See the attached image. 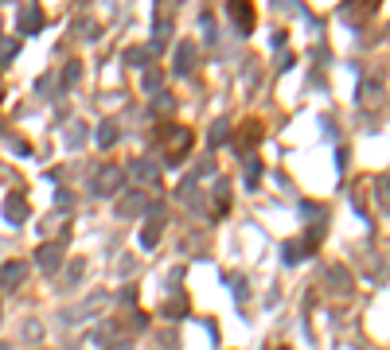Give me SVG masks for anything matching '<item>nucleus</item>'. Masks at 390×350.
<instances>
[{
    "mask_svg": "<svg viewBox=\"0 0 390 350\" xmlns=\"http://www.w3.org/2000/svg\"><path fill=\"white\" fill-rule=\"evenodd\" d=\"M122 179H125V171L113 168V164H106V168H98V175H94V191L98 195H113L117 187H122Z\"/></svg>",
    "mask_w": 390,
    "mask_h": 350,
    "instance_id": "1",
    "label": "nucleus"
},
{
    "mask_svg": "<svg viewBox=\"0 0 390 350\" xmlns=\"http://www.w3.org/2000/svg\"><path fill=\"white\" fill-rule=\"evenodd\" d=\"M39 27H43V12H39V4H24V8H20V32H24V36H36Z\"/></svg>",
    "mask_w": 390,
    "mask_h": 350,
    "instance_id": "2",
    "label": "nucleus"
},
{
    "mask_svg": "<svg viewBox=\"0 0 390 350\" xmlns=\"http://www.w3.org/2000/svg\"><path fill=\"white\" fill-rule=\"evenodd\" d=\"M24 277H27L24 261H8V265H0V284H4V288H16Z\"/></svg>",
    "mask_w": 390,
    "mask_h": 350,
    "instance_id": "3",
    "label": "nucleus"
},
{
    "mask_svg": "<svg viewBox=\"0 0 390 350\" xmlns=\"http://www.w3.org/2000/svg\"><path fill=\"white\" fill-rule=\"evenodd\" d=\"M4 218H8V222H24L27 218V199L24 195H8V203H4Z\"/></svg>",
    "mask_w": 390,
    "mask_h": 350,
    "instance_id": "4",
    "label": "nucleus"
},
{
    "mask_svg": "<svg viewBox=\"0 0 390 350\" xmlns=\"http://www.w3.org/2000/svg\"><path fill=\"white\" fill-rule=\"evenodd\" d=\"M231 20H238L242 32H254V8L250 4H231Z\"/></svg>",
    "mask_w": 390,
    "mask_h": 350,
    "instance_id": "5",
    "label": "nucleus"
},
{
    "mask_svg": "<svg viewBox=\"0 0 390 350\" xmlns=\"http://www.w3.org/2000/svg\"><path fill=\"white\" fill-rule=\"evenodd\" d=\"M192 62H195V43H180V51H176V71L187 74L192 71Z\"/></svg>",
    "mask_w": 390,
    "mask_h": 350,
    "instance_id": "6",
    "label": "nucleus"
},
{
    "mask_svg": "<svg viewBox=\"0 0 390 350\" xmlns=\"http://www.w3.org/2000/svg\"><path fill=\"white\" fill-rule=\"evenodd\" d=\"M36 261H39L43 268H47V273H51V268H59V245H39Z\"/></svg>",
    "mask_w": 390,
    "mask_h": 350,
    "instance_id": "7",
    "label": "nucleus"
},
{
    "mask_svg": "<svg viewBox=\"0 0 390 350\" xmlns=\"http://www.w3.org/2000/svg\"><path fill=\"white\" fill-rule=\"evenodd\" d=\"M141 206H145V199H141V191H137V195H129V199H122V203H117V214L129 218L133 210H141Z\"/></svg>",
    "mask_w": 390,
    "mask_h": 350,
    "instance_id": "8",
    "label": "nucleus"
},
{
    "mask_svg": "<svg viewBox=\"0 0 390 350\" xmlns=\"http://www.w3.org/2000/svg\"><path fill=\"white\" fill-rule=\"evenodd\" d=\"M98 145L102 148H110V145H117V129H113L110 121L102 125V129H98Z\"/></svg>",
    "mask_w": 390,
    "mask_h": 350,
    "instance_id": "9",
    "label": "nucleus"
},
{
    "mask_svg": "<svg viewBox=\"0 0 390 350\" xmlns=\"http://www.w3.org/2000/svg\"><path fill=\"white\" fill-rule=\"evenodd\" d=\"M133 175H141V179H157V168H152V164H141V160H137V164H133Z\"/></svg>",
    "mask_w": 390,
    "mask_h": 350,
    "instance_id": "10",
    "label": "nucleus"
},
{
    "mask_svg": "<svg viewBox=\"0 0 390 350\" xmlns=\"http://www.w3.org/2000/svg\"><path fill=\"white\" fill-rule=\"evenodd\" d=\"M78 78H82V66H78V62H71V66H67V74H62V82H67V86H74Z\"/></svg>",
    "mask_w": 390,
    "mask_h": 350,
    "instance_id": "11",
    "label": "nucleus"
},
{
    "mask_svg": "<svg viewBox=\"0 0 390 350\" xmlns=\"http://www.w3.org/2000/svg\"><path fill=\"white\" fill-rule=\"evenodd\" d=\"M227 129H231L227 121H219V125H215V129H211V145H222V140H227Z\"/></svg>",
    "mask_w": 390,
    "mask_h": 350,
    "instance_id": "12",
    "label": "nucleus"
},
{
    "mask_svg": "<svg viewBox=\"0 0 390 350\" xmlns=\"http://www.w3.org/2000/svg\"><path fill=\"white\" fill-rule=\"evenodd\" d=\"M145 86H148V90H157V86H160V71H145Z\"/></svg>",
    "mask_w": 390,
    "mask_h": 350,
    "instance_id": "13",
    "label": "nucleus"
},
{
    "mask_svg": "<svg viewBox=\"0 0 390 350\" xmlns=\"http://www.w3.org/2000/svg\"><path fill=\"white\" fill-rule=\"evenodd\" d=\"M113 350H133V347H129V342H117V347H113Z\"/></svg>",
    "mask_w": 390,
    "mask_h": 350,
    "instance_id": "14",
    "label": "nucleus"
},
{
    "mask_svg": "<svg viewBox=\"0 0 390 350\" xmlns=\"http://www.w3.org/2000/svg\"><path fill=\"white\" fill-rule=\"evenodd\" d=\"M0 350H12V347H8V342H0Z\"/></svg>",
    "mask_w": 390,
    "mask_h": 350,
    "instance_id": "15",
    "label": "nucleus"
}]
</instances>
